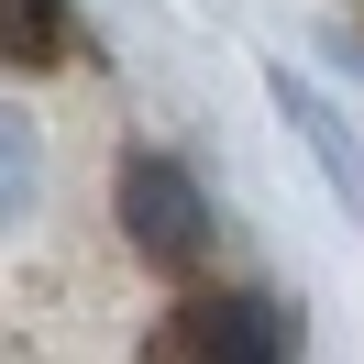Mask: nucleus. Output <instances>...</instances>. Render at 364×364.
Instances as JSON below:
<instances>
[{
  "mask_svg": "<svg viewBox=\"0 0 364 364\" xmlns=\"http://www.w3.org/2000/svg\"><path fill=\"white\" fill-rule=\"evenodd\" d=\"M265 89H276V111H287V133L320 155V177H331V199H342V221H364V144L342 133V111H331L298 67H265Z\"/></svg>",
  "mask_w": 364,
  "mask_h": 364,
  "instance_id": "7ed1b4c3",
  "label": "nucleus"
},
{
  "mask_svg": "<svg viewBox=\"0 0 364 364\" xmlns=\"http://www.w3.org/2000/svg\"><path fill=\"white\" fill-rule=\"evenodd\" d=\"M77 33H67V0H0V67H55Z\"/></svg>",
  "mask_w": 364,
  "mask_h": 364,
  "instance_id": "20e7f679",
  "label": "nucleus"
},
{
  "mask_svg": "<svg viewBox=\"0 0 364 364\" xmlns=\"http://www.w3.org/2000/svg\"><path fill=\"white\" fill-rule=\"evenodd\" d=\"M33 210V133H23V111H0V232Z\"/></svg>",
  "mask_w": 364,
  "mask_h": 364,
  "instance_id": "39448f33",
  "label": "nucleus"
},
{
  "mask_svg": "<svg viewBox=\"0 0 364 364\" xmlns=\"http://www.w3.org/2000/svg\"><path fill=\"white\" fill-rule=\"evenodd\" d=\"M122 232H133V254H144V265L188 276V265L210 254V210H199V177H188L177 155H133V166H122Z\"/></svg>",
  "mask_w": 364,
  "mask_h": 364,
  "instance_id": "f257e3e1",
  "label": "nucleus"
},
{
  "mask_svg": "<svg viewBox=\"0 0 364 364\" xmlns=\"http://www.w3.org/2000/svg\"><path fill=\"white\" fill-rule=\"evenodd\" d=\"M166 364H287V320H276V298L221 287L166 320Z\"/></svg>",
  "mask_w": 364,
  "mask_h": 364,
  "instance_id": "f03ea898",
  "label": "nucleus"
}]
</instances>
